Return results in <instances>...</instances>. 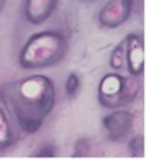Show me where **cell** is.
<instances>
[{
    "label": "cell",
    "instance_id": "cell-5",
    "mask_svg": "<svg viewBox=\"0 0 149 159\" xmlns=\"http://www.w3.org/2000/svg\"><path fill=\"white\" fill-rule=\"evenodd\" d=\"M103 129L106 133V138L110 141H118L124 139L129 134V131L134 126V113L129 110H123V108H115L110 111L108 115L103 116Z\"/></svg>",
    "mask_w": 149,
    "mask_h": 159
},
{
    "label": "cell",
    "instance_id": "cell-10",
    "mask_svg": "<svg viewBox=\"0 0 149 159\" xmlns=\"http://www.w3.org/2000/svg\"><path fill=\"white\" fill-rule=\"evenodd\" d=\"M80 87H82V80H80L77 72H70L67 77H65L64 90H65V95H67L69 98H75L79 90H80Z\"/></svg>",
    "mask_w": 149,
    "mask_h": 159
},
{
    "label": "cell",
    "instance_id": "cell-3",
    "mask_svg": "<svg viewBox=\"0 0 149 159\" xmlns=\"http://www.w3.org/2000/svg\"><path fill=\"white\" fill-rule=\"evenodd\" d=\"M138 77L121 75L118 72L105 74L98 84V103L105 108L115 110L131 103L138 95L139 82Z\"/></svg>",
    "mask_w": 149,
    "mask_h": 159
},
{
    "label": "cell",
    "instance_id": "cell-12",
    "mask_svg": "<svg viewBox=\"0 0 149 159\" xmlns=\"http://www.w3.org/2000/svg\"><path fill=\"white\" fill-rule=\"evenodd\" d=\"M57 154V148L54 144H41L39 148L33 152L34 157H54Z\"/></svg>",
    "mask_w": 149,
    "mask_h": 159
},
{
    "label": "cell",
    "instance_id": "cell-14",
    "mask_svg": "<svg viewBox=\"0 0 149 159\" xmlns=\"http://www.w3.org/2000/svg\"><path fill=\"white\" fill-rule=\"evenodd\" d=\"M84 2H93V0H84Z\"/></svg>",
    "mask_w": 149,
    "mask_h": 159
},
{
    "label": "cell",
    "instance_id": "cell-4",
    "mask_svg": "<svg viewBox=\"0 0 149 159\" xmlns=\"http://www.w3.org/2000/svg\"><path fill=\"white\" fill-rule=\"evenodd\" d=\"M133 8L134 0H108L98 11V25L106 30H115L128 21Z\"/></svg>",
    "mask_w": 149,
    "mask_h": 159
},
{
    "label": "cell",
    "instance_id": "cell-7",
    "mask_svg": "<svg viewBox=\"0 0 149 159\" xmlns=\"http://www.w3.org/2000/svg\"><path fill=\"white\" fill-rule=\"evenodd\" d=\"M59 0H25L23 3V15L25 20L33 26H38L51 18L57 8Z\"/></svg>",
    "mask_w": 149,
    "mask_h": 159
},
{
    "label": "cell",
    "instance_id": "cell-11",
    "mask_svg": "<svg viewBox=\"0 0 149 159\" xmlns=\"http://www.w3.org/2000/svg\"><path fill=\"white\" fill-rule=\"evenodd\" d=\"M128 151L133 157H141L144 154V136L142 134H136L129 139L128 144Z\"/></svg>",
    "mask_w": 149,
    "mask_h": 159
},
{
    "label": "cell",
    "instance_id": "cell-2",
    "mask_svg": "<svg viewBox=\"0 0 149 159\" xmlns=\"http://www.w3.org/2000/svg\"><path fill=\"white\" fill-rule=\"evenodd\" d=\"M69 38L59 30H44L31 34L18 54V66L25 70L52 67L64 59Z\"/></svg>",
    "mask_w": 149,
    "mask_h": 159
},
{
    "label": "cell",
    "instance_id": "cell-8",
    "mask_svg": "<svg viewBox=\"0 0 149 159\" xmlns=\"http://www.w3.org/2000/svg\"><path fill=\"white\" fill-rule=\"evenodd\" d=\"M18 141V128L11 121L10 115L0 105V154L10 151Z\"/></svg>",
    "mask_w": 149,
    "mask_h": 159
},
{
    "label": "cell",
    "instance_id": "cell-6",
    "mask_svg": "<svg viewBox=\"0 0 149 159\" xmlns=\"http://www.w3.org/2000/svg\"><path fill=\"white\" fill-rule=\"evenodd\" d=\"M126 49V70L131 77H141L144 72V43L142 36L138 33H129L124 38Z\"/></svg>",
    "mask_w": 149,
    "mask_h": 159
},
{
    "label": "cell",
    "instance_id": "cell-13",
    "mask_svg": "<svg viewBox=\"0 0 149 159\" xmlns=\"http://www.w3.org/2000/svg\"><path fill=\"white\" fill-rule=\"evenodd\" d=\"M7 3H8V0H0V15H2L3 10L7 8Z\"/></svg>",
    "mask_w": 149,
    "mask_h": 159
},
{
    "label": "cell",
    "instance_id": "cell-1",
    "mask_svg": "<svg viewBox=\"0 0 149 159\" xmlns=\"http://www.w3.org/2000/svg\"><path fill=\"white\" fill-rule=\"evenodd\" d=\"M56 87L47 75L31 74L0 85V100L23 134H34L56 105Z\"/></svg>",
    "mask_w": 149,
    "mask_h": 159
},
{
    "label": "cell",
    "instance_id": "cell-9",
    "mask_svg": "<svg viewBox=\"0 0 149 159\" xmlns=\"http://www.w3.org/2000/svg\"><path fill=\"white\" fill-rule=\"evenodd\" d=\"M108 64L113 70L120 72V70L126 69V49H124V39L121 43H118L113 51L110 52V57H108Z\"/></svg>",
    "mask_w": 149,
    "mask_h": 159
}]
</instances>
